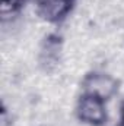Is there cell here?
<instances>
[{
	"label": "cell",
	"mask_w": 124,
	"mask_h": 126,
	"mask_svg": "<svg viewBox=\"0 0 124 126\" xmlns=\"http://www.w3.org/2000/svg\"><path fill=\"white\" fill-rule=\"evenodd\" d=\"M77 117L92 126H101L107 122V109L105 101L89 94H82L77 107H76Z\"/></svg>",
	"instance_id": "1"
},
{
	"label": "cell",
	"mask_w": 124,
	"mask_h": 126,
	"mask_svg": "<svg viewBox=\"0 0 124 126\" xmlns=\"http://www.w3.org/2000/svg\"><path fill=\"white\" fill-rule=\"evenodd\" d=\"M82 88H83V94L95 95L107 101L118 91V81L111 75L95 72L85 76L82 82Z\"/></svg>",
	"instance_id": "2"
},
{
	"label": "cell",
	"mask_w": 124,
	"mask_h": 126,
	"mask_svg": "<svg viewBox=\"0 0 124 126\" xmlns=\"http://www.w3.org/2000/svg\"><path fill=\"white\" fill-rule=\"evenodd\" d=\"M38 13L48 22H60L70 12L74 0H35Z\"/></svg>",
	"instance_id": "3"
},
{
	"label": "cell",
	"mask_w": 124,
	"mask_h": 126,
	"mask_svg": "<svg viewBox=\"0 0 124 126\" xmlns=\"http://www.w3.org/2000/svg\"><path fill=\"white\" fill-rule=\"evenodd\" d=\"M25 0H1V13L6 15L7 12H15L18 10Z\"/></svg>",
	"instance_id": "4"
},
{
	"label": "cell",
	"mask_w": 124,
	"mask_h": 126,
	"mask_svg": "<svg viewBox=\"0 0 124 126\" xmlns=\"http://www.w3.org/2000/svg\"><path fill=\"white\" fill-rule=\"evenodd\" d=\"M123 123H124V111H123Z\"/></svg>",
	"instance_id": "5"
},
{
	"label": "cell",
	"mask_w": 124,
	"mask_h": 126,
	"mask_svg": "<svg viewBox=\"0 0 124 126\" xmlns=\"http://www.w3.org/2000/svg\"><path fill=\"white\" fill-rule=\"evenodd\" d=\"M118 126H124V123H123V122H121V125H118Z\"/></svg>",
	"instance_id": "6"
}]
</instances>
